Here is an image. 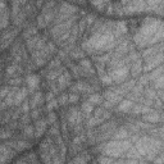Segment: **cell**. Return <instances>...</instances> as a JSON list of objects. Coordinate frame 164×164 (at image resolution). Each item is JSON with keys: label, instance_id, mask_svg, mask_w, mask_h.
Masks as SVG:
<instances>
[{"label": "cell", "instance_id": "cell-3", "mask_svg": "<svg viewBox=\"0 0 164 164\" xmlns=\"http://www.w3.org/2000/svg\"><path fill=\"white\" fill-rule=\"evenodd\" d=\"M109 76L112 77L113 82L121 83L122 81H124L127 78V76H128V68L127 67H119V68H117L113 72L109 73Z\"/></svg>", "mask_w": 164, "mask_h": 164}, {"label": "cell", "instance_id": "cell-8", "mask_svg": "<svg viewBox=\"0 0 164 164\" xmlns=\"http://www.w3.org/2000/svg\"><path fill=\"white\" fill-rule=\"evenodd\" d=\"M149 115H145L144 117V119L145 121H148V122H158V121H160V114L159 113H155V112H150V113H148Z\"/></svg>", "mask_w": 164, "mask_h": 164}, {"label": "cell", "instance_id": "cell-23", "mask_svg": "<svg viewBox=\"0 0 164 164\" xmlns=\"http://www.w3.org/2000/svg\"><path fill=\"white\" fill-rule=\"evenodd\" d=\"M14 71H16V67H14V65H12V67H9V68L7 69V73H8V74H13Z\"/></svg>", "mask_w": 164, "mask_h": 164}, {"label": "cell", "instance_id": "cell-22", "mask_svg": "<svg viewBox=\"0 0 164 164\" xmlns=\"http://www.w3.org/2000/svg\"><path fill=\"white\" fill-rule=\"evenodd\" d=\"M8 92H9V89H8V87H4V89H2V90H0V97H4Z\"/></svg>", "mask_w": 164, "mask_h": 164}, {"label": "cell", "instance_id": "cell-26", "mask_svg": "<svg viewBox=\"0 0 164 164\" xmlns=\"http://www.w3.org/2000/svg\"><path fill=\"white\" fill-rule=\"evenodd\" d=\"M23 110H25V113L28 110V101H25V104H23Z\"/></svg>", "mask_w": 164, "mask_h": 164}, {"label": "cell", "instance_id": "cell-11", "mask_svg": "<svg viewBox=\"0 0 164 164\" xmlns=\"http://www.w3.org/2000/svg\"><path fill=\"white\" fill-rule=\"evenodd\" d=\"M152 87H154L155 90H162L163 89V76L162 74L152 80Z\"/></svg>", "mask_w": 164, "mask_h": 164}, {"label": "cell", "instance_id": "cell-25", "mask_svg": "<svg viewBox=\"0 0 164 164\" xmlns=\"http://www.w3.org/2000/svg\"><path fill=\"white\" fill-rule=\"evenodd\" d=\"M19 82H21V78H16L13 81H10V85H18Z\"/></svg>", "mask_w": 164, "mask_h": 164}, {"label": "cell", "instance_id": "cell-17", "mask_svg": "<svg viewBox=\"0 0 164 164\" xmlns=\"http://www.w3.org/2000/svg\"><path fill=\"white\" fill-rule=\"evenodd\" d=\"M58 85H59L60 89H64V87L67 86V81H65L64 76H62V77H58Z\"/></svg>", "mask_w": 164, "mask_h": 164}, {"label": "cell", "instance_id": "cell-18", "mask_svg": "<svg viewBox=\"0 0 164 164\" xmlns=\"http://www.w3.org/2000/svg\"><path fill=\"white\" fill-rule=\"evenodd\" d=\"M80 99V96L78 95H76V94H71L68 95V103H76Z\"/></svg>", "mask_w": 164, "mask_h": 164}, {"label": "cell", "instance_id": "cell-20", "mask_svg": "<svg viewBox=\"0 0 164 164\" xmlns=\"http://www.w3.org/2000/svg\"><path fill=\"white\" fill-rule=\"evenodd\" d=\"M148 5H162V0H148Z\"/></svg>", "mask_w": 164, "mask_h": 164}, {"label": "cell", "instance_id": "cell-27", "mask_svg": "<svg viewBox=\"0 0 164 164\" xmlns=\"http://www.w3.org/2000/svg\"><path fill=\"white\" fill-rule=\"evenodd\" d=\"M53 96H54V95H53V92H49V94L46 95V100H48V101H50V99H53Z\"/></svg>", "mask_w": 164, "mask_h": 164}, {"label": "cell", "instance_id": "cell-12", "mask_svg": "<svg viewBox=\"0 0 164 164\" xmlns=\"http://www.w3.org/2000/svg\"><path fill=\"white\" fill-rule=\"evenodd\" d=\"M92 110H94V105H92L90 101H87V103L82 104V113L90 114V113H92Z\"/></svg>", "mask_w": 164, "mask_h": 164}, {"label": "cell", "instance_id": "cell-5", "mask_svg": "<svg viewBox=\"0 0 164 164\" xmlns=\"http://www.w3.org/2000/svg\"><path fill=\"white\" fill-rule=\"evenodd\" d=\"M46 124H48L46 121H37V123H36V131H35L36 137H40L44 132H45V131H46Z\"/></svg>", "mask_w": 164, "mask_h": 164}, {"label": "cell", "instance_id": "cell-6", "mask_svg": "<svg viewBox=\"0 0 164 164\" xmlns=\"http://www.w3.org/2000/svg\"><path fill=\"white\" fill-rule=\"evenodd\" d=\"M26 89H22V90H19L18 92H16V95H14V104L16 105H19V104H22V101L25 100V97H26Z\"/></svg>", "mask_w": 164, "mask_h": 164}, {"label": "cell", "instance_id": "cell-2", "mask_svg": "<svg viewBox=\"0 0 164 164\" xmlns=\"http://www.w3.org/2000/svg\"><path fill=\"white\" fill-rule=\"evenodd\" d=\"M162 60H163V54L162 53H158L155 55H152L150 58H146V64L143 65V72H149L151 71L152 68L158 67V65L162 64Z\"/></svg>", "mask_w": 164, "mask_h": 164}, {"label": "cell", "instance_id": "cell-4", "mask_svg": "<svg viewBox=\"0 0 164 164\" xmlns=\"http://www.w3.org/2000/svg\"><path fill=\"white\" fill-rule=\"evenodd\" d=\"M134 64H132V68H131V74L134 76V77H137V76L143 72V62H141L140 59H136V60H134L132 62Z\"/></svg>", "mask_w": 164, "mask_h": 164}, {"label": "cell", "instance_id": "cell-14", "mask_svg": "<svg viewBox=\"0 0 164 164\" xmlns=\"http://www.w3.org/2000/svg\"><path fill=\"white\" fill-rule=\"evenodd\" d=\"M128 137V134H127V131H119V132L117 135H114V140H119V138H127Z\"/></svg>", "mask_w": 164, "mask_h": 164}, {"label": "cell", "instance_id": "cell-1", "mask_svg": "<svg viewBox=\"0 0 164 164\" xmlns=\"http://www.w3.org/2000/svg\"><path fill=\"white\" fill-rule=\"evenodd\" d=\"M131 148L129 141H112L105 145V155L109 157H119L123 155V152H126Z\"/></svg>", "mask_w": 164, "mask_h": 164}, {"label": "cell", "instance_id": "cell-24", "mask_svg": "<svg viewBox=\"0 0 164 164\" xmlns=\"http://www.w3.org/2000/svg\"><path fill=\"white\" fill-rule=\"evenodd\" d=\"M31 117H32V118H34V119H37V118H39V110H36V109H35V110H34V112H32V114H31Z\"/></svg>", "mask_w": 164, "mask_h": 164}, {"label": "cell", "instance_id": "cell-16", "mask_svg": "<svg viewBox=\"0 0 164 164\" xmlns=\"http://www.w3.org/2000/svg\"><path fill=\"white\" fill-rule=\"evenodd\" d=\"M25 135L28 136V137H34V128L31 126H26L25 128Z\"/></svg>", "mask_w": 164, "mask_h": 164}, {"label": "cell", "instance_id": "cell-10", "mask_svg": "<svg viewBox=\"0 0 164 164\" xmlns=\"http://www.w3.org/2000/svg\"><path fill=\"white\" fill-rule=\"evenodd\" d=\"M27 83H28V87L31 90H34L35 87L39 86V77L37 76H30L27 78Z\"/></svg>", "mask_w": 164, "mask_h": 164}, {"label": "cell", "instance_id": "cell-9", "mask_svg": "<svg viewBox=\"0 0 164 164\" xmlns=\"http://www.w3.org/2000/svg\"><path fill=\"white\" fill-rule=\"evenodd\" d=\"M41 100H42V95H41V92H36V94L34 95V97H32V100L30 101V106L35 109V108L41 103Z\"/></svg>", "mask_w": 164, "mask_h": 164}, {"label": "cell", "instance_id": "cell-7", "mask_svg": "<svg viewBox=\"0 0 164 164\" xmlns=\"http://www.w3.org/2000/svg\"><path fill=\"white\" fill-rule=\"evenodd\" d=\"M134 106V103H132V100H123L121 104H119V106H118V109L121 112H128L131 108Z\"/></svg>", "mask_w": 164, "mask_h": 164}, {"label": "cell", "instance_id": "cell-21", "mask_svg": "<svg viewBox=\"0 0 164 164\" xmlns=\"http://www.w3.org/2000/svg\"><path fill=\"white\" fill-rule=\"evenodd\" d=\"M58 101H59V104H62V105H64L65 103H68V95H63V97H60Z\"/></svg>", "mask_w": 164, "mask_h": 164}, {"label": "cell", "instance_id": "cell-13", "mask_svg": "<svg viewBox=\"0 0 164 164\" xmlns=\"http://www.w3.org/2000/svg\"><path fill=\"white\" fill-rule=\"evenodd\" d=\"M89 101H90L92 105H94V104H100V103H103V97H101V95H99V94H95V95H91V96H90Z\"/></svg>", "mask_w": 164, "mask_h": 164}, {"label": "cell", "instance_id": "cell-19", "mask_svg": "<svg viewBox=\"0 0 164 164\" xmlns=\"http://www.w3.org/2000/svg\"><path fill=\"white\" fill-rule=\"evenodd\" d=\"M48 122L49 123H57V117L53 112L49 113V117H48Z\"/></svg>", "mask_w": 164, "mask_h": 164}, {"label": "cell", "instance_id": "cell-15", "mask_svg": "<svg viewBox=\"0 0 164 164\" xmlns=\"http://www.w3.org/2000/svg\"><path fill=\"white\" fill-rule=\"evenodd\" d=\"M101 83L103 85H112L113 83V80H112V77H110V76H104V77H101Z\"/></svg>", "mask_w": 164, "mask_h": 164}]
</instances>
